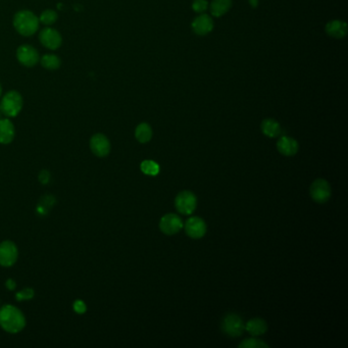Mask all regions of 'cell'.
<instances>
[{"instance_id":"26","label":"cell","mask_w":348,"mask_h":348,"mask_svg":"<svg viewBox=\"0 0 348 348\" xmlns=\"http://www.w3.org/2000/svg\"><path fill=\"white\" fill-rule=\"evenodd\" d=\"M35 295L34 289L32 288H25L18 292L16 294V298L18 301H24V300H31Z\"/></svg>"},{"instance_id":"17","label":"cell","mask_w":348,"mask_h":348,"mask_svg":"<svg viewBox=\"0 0 348 348\" xmlns=\"http://www.w3.org/2000/svg\"><path fill=\"white\" fill-rule=\"evenodd\" d=\"M244 329L252 336H260L268 331V324L263 318L254 317L246 323Z\"/></svg>"},{"instance_id":"27","label":"cell","mask_w":348,"mask_h":348,"mask_svg":"<svg viewBox=\"0 0 348 348\" xmlns=\"http://www.w3.org/2000/svg\"><path fill=\"white\" fill-rule=\"evenodd\" d=\"M209 4L207 0H194V3L192 5V8L194 10V12L196 13H204L208 10Z\"/></svg>"},{"instance_id":"11","label":"cell","mask_w":348,"mask_h":348,"mask_svg":"<svg viewBox=\"0 0 348 348\" xmlns=\"http://www.w3.org/2000/svg\"><path fill=\"white\" fill-rule=\"evenodd\" d=\"M39 39L41 44L51 50L57 49L62 43H63V38L59 31L52 28H44L40 34H39Z\"/></svg>"},{"instance_id":"23","label":"cell","mask_w":348,"mask_h":348,"mask_svg":"<svg viewBox=\"0 0 348 348\" xmlns=\"http://www.w3.org/2000/svg\"><path fill=\"white\" fill-rule=\"evenodd\" d=\"M54 202H55V199L53 196H51V195L43 196L40 204L37 207V212L42 216L46 215L48 213L49 209H51V207L54 205Z\"/></svg>"},{"instance_id":"31","label":"cell","mask_w":348,"mask_h":348,"mask_svg":"<svg viewBox=\"0 0 348 348\" xmlns=\"http://www.w3.org/2000/svg\"><path fill=\"white\" fill-rule=\"evenodd\" d=\"M249 5L253 8H256L258 6V0H249Z\"/></svg>"},{"instance_id":"4","label":"cell","mask_w":348,"mask_h":348,"mask_svg":"<svg viewBox=\"0 0 348 348\" xmlns=\"http://www.w3.org/2000/svg\"><path fill=\"white\" fill-rule=\"evenodd\" d=\"M197 206V198L191 191L180 192L175 199V207L177 211L185 216L193 214Z\"/></svg>"},{"instance_id":"24","label":"cell","mask_w":348,"mask_h":348,"mask_svg":"<svg viewBox=\"0 0 348 348\" xmlns=\"http://www.w3.org/2000/svg\"><path fill=\"white\" fill-rule=\"evenodd\" d=\"M56 20H57V14H56V12H54L52 10L44 11L40 15V18H39L40 23H42L43 25H46V26H50V25L54 24L56 22Z\"/></svg>"},{"instance_id":"30","label":"cell","mask_w":348,"mask_h":348,"mask_svg":"<svg viewBox=\"0 0 348 348\" xmlns=\"http://www.w3.org/2000/svg\"><path fill=\"white\" fill-rule=\"evenodd\" d=\"M6 286H7L8 290H10V291H14V290L17 288V283H16V281H15V280H13V279H9V280H7V282H6Z\"/></svg>"},{"instance_id":"15","label":"cell","mask_w":348,"mask_h":348,"mask_svg":"<svg viewBox=\"0 0 348 348\" xmlns=\"http://www.w3.org/2000/svg\"><path fill=\"white\" fill-rule=\"evenodd\" d=\"M192 29L197 35H207L214 29V22L208 15L197 17L192 23Z\"/></svg>"},{"instance_id":"18","label":"cell","mask_w":348,"mask_h":348,"mask_svg":"<svg viewBox=\"0 0 348 348\" xmlns=\"http://www.w3.org/2000/svg\"><path fill=\"white\" fill-rule=\"evenodd\" d=\"M262 131L266 136L270 138L278 137L282 133L280 124L273 119L264 120V122L262 123Z\"/></svg>"},{"instance_id":"20","label":"cell","mask_w":348,"mask_h":348,"mask_svg":"<svg viewBox=\"0 0 348 348\" xmlns=\"http://www.w3.org/2000/svg\"><path fill=\"white\" fill-rule=\"evenodd\" d=\"M152 129L146 123H141L137 126L135 130V137L140 143H147L152 138Z\"/></svg>"},{"instance_id":"13","label":"cell","mask_w":348,"mask_h":348,"mask_svg":"<svg viewBox=\"0 0 348 348\" xmlns=\"http://www.w3.org/2000/svg\"><path fill=\"white\" fill-rule=\"evenodd\" d=\"M277 148L281 154L292 156L297 153L299 145L295 139L288 136H282L277 142Z\"/></svg>"},{"instance_id":"28","label":"cell","mask_w":348,"mask_h":348,"mask_svg":"<svg viewBox=\"0 0 348 348\" xmlns=\"http://www.w3.org/2000/svg\"><path fill=\"white\" fill-rule=\"evenodd\" d=\"M73 307H74V310H75L77 313H79V314H83V313H85V312L87 311V305H86V303H85L83 300H80V299H78V300H76V301L74 302Z\"/></svg>"},{"instance_id":"21","label":"cell","mask_w":348,"mask_h":348,"mask_svg":"<svg viewBox=\"0 0 348 348\" xmlns=\"http://www.w3.org/2000/svg\"><path fill=\"white\" fill-rule=\"evenodd\" d=\"M140 168H141L142 172H144L145 175H147V176H156V175H158V172L160 170L159 164L153 160H150V159H146V160L142 161L140 164Z\"/></svg>"},{"instance_id":"5","label":"cell","mask_w":348,"mask_h":348,"mask_svg":"<svg viewBox=\"0 0 348 348\" xmlns=\"http://www.w3.org/2000/svg\"><path fill=\"white\" fill-rule=\"evenodd\" d=\"M244 323L242 318L236 313L227 314L222 322L223 332L230 337H239L244 331Z\"/></svg>"},{"instance_id":"16","label":"cell","mask_w":348,"mask_h":348,"mask_svg":"<svg viewBox=\"0 0 348 348\" xmlns=\"http://www.w3.org/2000/svg\"><path fill=\"white\" fill-rule=\"evenodd\" d=\"M326 32L329 36L340 39L345 37L347 34V25L342 21H332L327 24Z\"/></svg>"},{"instance_id":"1","label":"cell","mask_w":348,"mask_h":348,"mask_svg":"<svg viewBox=\"0 0 348 348\" xmlns=\"http://www.w3.org/2000/svg\"><path fill=\"white\" fill-rule=\"evenodd\" d=\"M0 327L8 333L17 334L26 327V317L15 305L6 304L0 308Z\"/></svg>"},{"instance_id":"33","label":"cell","mask_w":348,"mask_h":348,"mask_svg":"<svg viewBox=\"0 0 348 348\" xmlns=\"http://www.w3.org/2000/svg\"><path fill=\"white\" fill-rule=\"evenodd\" d=\"M0 115H2V111H0Z\"/></svg>"},{"instance_id":"22","label":"cell","mask_w":348,"mask_h":348,"mask_svg":"<svg viewBox=\"0 0 348 348\" xmlns=\"http://www.w3.org/2000/svg\"><path fill=\"white\" fill-rule=\"evenodd\" d=\"M61 60L54 54H45L41 57V65L47 70H57L61 67Z\"/></svg>"},{"instance_id":"14","label":"cell","mask_w":348,"mask_h":348,"mask_svg":"<svg viewBox=\"0 0 348 348\" xmlns=\"http://www.w3.org/2000/svg\"><path fill=\"white\" fill-rule=\"evenodd\" d=\"M16 136L15 126L9 119H0V143L10 144Z\"/></svg>"},{"instance_id":"8","label":"cell","mask_w":348,"mask_h":348,"mask_svg":"<svg viewBox=\"0 0 348 348\" xmlns=\"http://www.w3.org/2000/svg\"><path fill=\"white\" fill-rule=\"evenodd\" d=\"M309 192H310L311 198L317 204L327 202L332 195L331 186L324 179H317L313 181L312 184L310 185Z\"/></svg>"},{"instance_id":"10","label":"cell","mask_w":348,"mask_h":348,"mask_svg":"<svg viewBox=\"0 0 348 348\" xmlns=\"http://www.w3.org/2000/svg\"><path fill=\"white\" fill-rule=\"evenodd\" d=\"M184 228L186 234L193 239H200L207 233V224L199 217L189 218L186 221Z\"/></svg>"},{"instance_id":"6","label":"cell","mask_w":348,"mask_h":348,"mask_svg":"<svg viewBox=\"0 0 348 348\" xmlns=\"http://www.w3.org/2000/svg\"><path fill=\"white\" fill-rule=\"evenodd\" d=\"M19 256V250L17 245L10 240L0 243V266L2 267H12L14 266Z\"/></svg>"},{"instance_id":"32","label":"cell","mask_w":348,"mask_h":348,"mask_svg":"<svg viewBox=\"0 0 348 348\" xmlns=\"http://www.w3.org/2000/svg\"><path fill=\"white\" fill-rule=\"evenodd\" d=\"M2 93H3V88H2V85H0V96H2Z\"/></svg>"},{"instance_id":"29","label":"cell","mask_w":348,"mask_h":348,"mask_svg":"<svg viewBox=\"0 0 348 348\" xmlns=\"http://www.w3.org/2000/svg\"><path fill=\"white\" fill-rule=\"evenodd\" d=\"M50 180V173L46 170V169H43L40 171L39 173V181L41 184L43 185H46Z\"/></svg>"},{"instance_id":"9","label":"cell","mask_w":348,"mask_h":348,"mask_svg":"<svg viewBox=\"0 0 348 348\" xmlns=\"http://www.w3.org/2000/svg\"><path fill=\"white\" fill-rule=\"evenodd\" d=\"M18 61L25 67L31 68L38 64L40 56L38 51L30 45H22L17 50Z\"/></svg>"},{"instance_id":"19","label":"cell","mask_w":348,"mask_h":348,"mask_svg":"<svg viewBox=\"0 0 348 348\" xmlns=\"http://www.w3.org/2000/svg\"><path fill=\"white\" fill-rule=\"evenodd\" d=\"M232 7V0H213L211 5V13L214 17H222Z\"/></svg>"},{"instance_id":"12","label":"cell","mask_w":348,"mask_h":348,"mask_svg":"<svg viewBox=\"0 0 348 348\" xmlns=\"http://www.w3.org/2000/svg\"><path fill=\"white\" fill-rule=\"evenodd\" d=\"M91 151L98 157H104L110 152V142L103 134H95L90 139Z\"/></svg>"},{"instance_id":"3","label":"cell","mask_w":348,"mask_h":348,"mask_svg":"<svg viewBox=\"0 0 348 348\" xmlns=\"http://www.w3.org/2000/svg\"><path fill=\"white\" fill-rule=\"evenodd\" d=\"M23 108V97L18 91L8 92L0 102V111L8 118L17 117Z\"/></svg>"},{"instance_id":"7","label":"cell","mask_w":348,"mask_h":348,"mask_svg":"<svg viewBox=\"0 0 348 348\" xmlns=\"http://www.w3.org/2000/svg\"><path fill=\"white\" fill-rule=\"evenodd\" d=\"M184 228L182 219L176 214H166L159 222V229L165 235H175Z\"/></svg>"},{"instance_id":"25","label":"cell","mask_w":348,"mask_h":348,"mask_svg":"<svg viewBox=\"0 0 348 348\" xmlns=\"http://www.w3.org/2000/svg\"><path fill=\"white\" fill-rule=\"evenodd\" d=\"M239 347H243V348H268L269 345L266 342H264L263 340L250 338V339H246L243 342H241L239 344Z\"/></svg>"},{"instance_id":"2","label":"cell","mask_w":348,"mask_h":348,"mask_svg":"<svg viewBox=\"0 0 348 348\" xmlns=\"http://www.w3.org/2000/svg\"><path fill=\"white\" fill-rule=\"evenodd\" d=\"M39 18L30 11H20L15 15L14 27L19 34L25 37L34 35L39 29Z\"/></svg>"}]
</instances>
